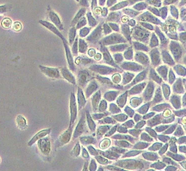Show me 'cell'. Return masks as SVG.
I'll list each match as a JSON object with an SVG mask.
<instances>
[{"instance_id":"obj_12","label":"cell","mask_w":186,"mask_h":171,"mask_svg":"<svg viewBox=\"0 0 186 171\" xmlns=\"http://www.w3.org/2000/svg\"><path fill=\"white\" fill-rule=\"evenodd\" d=\"M94 139L90 137H83L81 139V141H83V142L86 143V144H90L93 142L94 141Z\"/></svg>"},{"instance_id":"obj_6","label":"cell","mask_w":186,"mask_h":171,"mask_svg":"<svg viewBox=\"0 0 186 171\" xmlns=\"http://www.w3.org/2000/svg\"><path fill=\"white\" fill-rule=\"evenodd\" d=\"M85 121L84 117H82L77 126L74 133L75 137H78L83 133L84 128Z\"/></svg>"},{"instance_id":"obj_4","label":"cell","mask_w":186,"mask_h":171,"mask_svg":"<svg viewBox=\"0 0 186 171\" xmlns=\"http://www.w3.org/2000/svg\"><path fill=\"white\" fill-rule=\"evenodd\" d=\"M72 131V130L71 128H69L60 137L58 140L59 144L60 145H63L69 141L71 137Z\"/></svg>"},{"instance_id":"obj_13","label":"cell","mask_w":186,"mask_h":171,"mask_svg":"<svg viewBox=\"0 0 186 171\" xmlns=\"http://www.w3.org/2000/svg\"><path fill=\"white\" fill-rule=\"evenodd\" d=\"M7 8L6 5L0 6V14H2L7 11Z\"/></svg>"},{"instance_id":"obj_5","label":"cell","mask_w":186,"mask_h":171,"mask_svg":"<svg viewBox=\"0 0 186 171\" xmlns=\"http://www.w3.org/2000/svg\"><path fill=\"white\" fill-rule=\"evenodd\" d=\"M50 130L46 129L39 132L28 143V145L29 146L32 145L38 140L40 139V138L43 137H44L46 136L47 134H49L50 133Z\"/></svg>"},{"instance_id":"obj_10","label":"cell","mask_w":186,"mask_h":171,"mask_svg":"<svg viewBox=\"0 0 186 171\" xmlns=\"http://www.w3.org/2000/svg\"><path fill=\"white\" fill-rule=\"evenodd\" d=\"M12 29L16 32H19L22 30V24L19 22H15L12 26Z\"/></svg>"},{"instance_id":"obj_15","label":"cell","mask_w":186,"mask_h":171,"mask_svg":"<svg viewBox=\"0 0 186 171\" xmlns=\"http://www.w3.org/2000/svg\"><path fill=\"white\" fill-rule=\"evenodd\" d=\"M1 18H2V17H1V16H0V20H1Z\"/></svg>"},{"instance_id":"obj_1","label":"cell","mask_w":186,"mask_h":171,"mask_svg":"<svg viewBox=\"0 0 186 171\" xmlns=\"http://www.w3.org/2000/svg\"><path fill=\"white\" fill-rule=\"evenodd\" d=\"M70 114H71V119H70V125L71 126L74 123L77 114V108L76 104L75 99L74 95H72L70 101Z\"/></svg>"},{"instance_id":"obj_2","label":"cell","mask_w":186,"mask_h":171,"mask_svg":"<svg viewBox=\"0 0 186 171\" xmlns=\"http://www.w3.org/2000/svg\"><path fill=\"white\" fill-rule=\"evenodd\" d=\"M38 145L41 151L44 154H48L50 152V142L47 138H44L39 141Z\"/></svg>"},{"instance_id":"obj_14","label":"cell","mask_w":186,"mask_h":171,"mask_svg":"<svg viewBox=\"0 0 186 171\" xmlns=\"http://www.w3.org/2000/svg\"><path fill=\"white\" fill-rule=\"evenodd\" d=\"M95 163V161H94V160L92 161L90 165V167H91L90 169H91V170H95L96 168V164Z\"/></svg>"},{"instance_id":"obj_8","label":"cell","mask_w":186,"mask_h":171,"mask_svg":"<svg viewBox=\"0 0 186 171\" xmlns=\"http://www.w3.org/2000/svg\"><path fill=\"white\" fill-rule=\"evenodd\" d=\"M17 121L18 125L21 129L24 128L26 126V121L23 117L19 115L17 117Z\"/></svg>"},{"instance_id":"obj_7","label":"cell","mask_w":186,"mask_h":171,"mask_svg":"<svg viewBox=\"0 0 186 171\" xmlns=\"http://www.w3.org/2000/svg\"><path fill=\"white\" fill-rule=\"evenodd\" d=\"M12 21L9 18H5L1 22V25L5 29H9L12 25Z\"/></svg>"},{"instance_id":"obj_9","label":"cell","mask_w":186,"mask_h":171,"mask_svg":"<svg viewBox=\"0 0 186 171\" xmlns=\"http://www.w3.org/2000/svg\"><path fill=\"white\" fill-rule=\"evenodd\" d=\"M86 114H87L86 115H87V120L89 127L91 131H94L95 129V125L94 124V121H93L89 113H87Z\"/></svg>"},{"instance_id":"obj_3","label":"cell","mask_w":186,"mask_h":171,"mask_svg":"<svg viewBox=\"0 0 186 171\" xmlns=\"http://www.w3.org/2000/svg\"><path fill=\"white\" fill-rule=\"evenodd\" d=\"M39 67L44 74L49 77L53 78H57L59 77V74L56 69L44 67L41 66H40Z\"/></svg>"},{"instance_id":"obj_11","label":"cell","mask_w":186,"mask_h":171,"mask_svg":"<svg viewBox=\"0 0 186 171\" xmlns=\"http://www.w3.org/2000/svg\"><path fill=\"white\" fill-rule=\"evenodd\" d=\"M80 150H81V148H80L79 144H77L72 151V155L75 156H79L80 152Z\"/></svg>"}]
</instances>
